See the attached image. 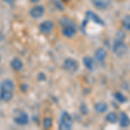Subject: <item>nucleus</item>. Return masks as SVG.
I'll return each mask as SVG.
<instances>
[{"label":"nucleus","mask_w":130,"mask_h":130,"mask_svg":"<svg viewBox=\"0 0 130 130\" xmlns=\"http://www.w3.org/2000/svg\"><path fill=\"white\" fill-rule=\"evenodd\" d=\"M15 84L11 80L6 79L0 83V99L4 102H10L13 97Z\"/></svg>","instance_id":"obj_1"},{"label":"nucleus","mask_w":130,"mask_h":130,"mask_svg":"<svg viewBox=\"0 0 130 130\" xmlns=\"http://www.w3.org/2000/svg\"><path fill=\"white\" fill-rule=\"evenodd\" d=\"M61 24L62 26V35L66 37H72L76 33V26L74 23L69 18H63L60 21Z\"/></svg>","instance_id":"obj_2"},{"label":"nucleus","mask_w":130,"mask_h":130,"mask_svg":"<svg viewBox=\"0 0 130 130\" xmlns=\"http://www.w3.org/2000/svg\"><path fill=\"white\" fill-rule=\"evenodd\" d=\"M13 121L18 125H26L29 122V116L24 111L16 109L13 112Z\"/></svg>","instance_id":"obj_3"},{"label":"nucleus","mask_w":130,"mask_h":130,"mask_svg":"<svg viewBox=\"0 0 130 130\" xmlns=\"http://www.w3.org/2000/svg\"><path fill=\"white\" fill-rule=\"evenodd\" d=\"M73 124L72 118L67 112H63L61 115L60 123H59V128L62 130H69L71 128Z\"/></svg>","instance_id":"obj_4"},{"label":"nucleus","mask_w":130,"mask_h":130,"mask_svg":"<svg viewBox=\"0 0 130 130\" xmlns=\"http://www.w3.org/2000/svg\"><path fill=\"white\" fill-rule=\"evenodd\" d=\"M113 50H114V52L117 56H123L127 51V45L125 44L122 39L116 38L114 43Z\"/></svg>","instance_id":"obj_5"},{"label":"nucleus","mask_w":130,"mask_h":130,"mask_svg":"<svg viewBox=\"0 0 130 130\" xmlns=\"http://www.w3.org/2000/svg\"><path fill=\"white\" fill-rule=\"evenodd\" d=\"M63 67L68 72L74 73L78 69V62L73 58H67L63 62Z\"/></svg>","instance_id":"obj_6"},{"label":"nucleus","mask_w":130,"mask_h":130,"mask_svg":"<svg viewBox=\"0 0 130 130\" xmlns=\"http://www.w3.org/2000/svg\"><path fill=\"white\" fill-rule=\"evenodd\" d=\"M44 13V8L42 5H37L34 6L33 8H31L30 10V15L33 18H39Z\"/></svg>","instance_id":"obj_7"},{"label":"nucleus","mask_w":130,"mask_h":130,"mask_svg":"<svg viewBox=\"0 0 130 130\" xmlns=\"http://www.w3.org/2000/svg\"><path fill=\"white\" fill-rule=\"evenodd\" d=\"M53 23L51 21H49V20H46L44 22L41 23L40 25H39V30L42 33H50V31L53 30Z\"/></svg>","instance_id":"obj_8"},{"label":"nucleus","mask_w":130,"mask_h":130,"mask_svg":"<svg viewBox=\"0 0 130 130\" xmlns=\"http://www.w3.org/2000/svg\"><path fill=\"white\" fill-rule=\"evenodd\" d=\"M94 6L99 10H105L108 8L111 4V0H92Z\"/></svg>","instance_id":"obj_9"},{"label":"nucleus","mask_w":130,"mask_h":130,"mask_svg":"<svg viewBox=\"0 0 130 130\" xmlns=\"http://www.w3.org/2000/svg\"><path fill=\"white\" fill-rule=\"evenodd\" d=\"M86 17H87L88 19L92 20L93 22H95V24H100V25H104L103 21L101 19L100 17L98 15H96L95 13H94L93 11H91V10H89V11L86 12Z\"/></svg>","instance_id":"obj_10"},{"label":"nucleus","mask_w":130,"mask_h":130,"mask_svg":"<svg viewBox=\"0 0 130 130\" xmlns=\"http://www.w3.org/2000/svg\"><path fill=\"white\" fill-rule=\"evenodd\" d=\"M10 66H11V68L13 69L14 70L19 71L22 70L24 64H23V62L19 58H14V59L11 61V62H10Z\"/></svg>","instance_id":"obj_11"},{"label":"nucleus","mask_w":130,"mask_h":130,"mask_svg":"<svg viewBox=\"0 0 130 130\" xmlns=\"http://www.w3.org/2000/svg\"><path fill=\"white\" fill-rule=\"evenodd\" d=\"M106 56H107V52H106V50L104 49H102V48H100V49H98L95 51V57L98 62H102V61L106 58Z\"/></svg>","instance_id":"obj_12"},{"label":"nucleus","mask_w":130,"mask_h":130,"mask_svg":"<svg viewBox=\"0 0 130 130\" xmlns=\"http://www.w3.org/2000/svg\"><path fill=\"white\" fill-rule=\"evenodd\" d=\"M120 124L123 127H127L130 124V120L126 113L121 112L120 114Z\"/></svg>","instance_id":"obj_13"},{"label":"nucleus","mask_w":130,"mask_h":130,"mask_svg":"<svg viewBox=\"0 0 130 130\" xmlns=\"http://www.w3.org/2000/svg\"><path fill=\"white\" fill-rule=\"evenodd\" d=\"M83 63H84L85 67L88 69V70H94V67H95V62H94V60L92 59L91 57H89V56H85L84 58H83Z\"/></svg>","instance_id":"obj_14"},{"label":"nucleus","mask_w":130,"mask_h":130,"mask_svg":"<svg viewBox=\"0 0 130 130\" xmlns=\"http://www.w3.org/2000/svg\"><path fill=\"white\" fill-rule=\"evenodd\" d=\"M95 109L99 113H104L108 109V105H107L105 102H97L95 105Z\"/></svg>","instance_id":"obj_15"},{"label":"nucleus","mask_w":130,"mask_h":130,"mask_svg":"<svg viewBox=\"0 0 130 130\" xmlns=\"http://www.w3.org/2000/svg\"><path fill=\"white\" fill-rule=\"evenodd\" d=\"M106 120L108 121V122H111V123H115L117 121V115L115 114V112H110L106 116Z\"/></svg>","instance_id":"obj_16"},{"label":"nucleus","mask_w":130,"mask_h":130,"mask_svg":"<svg viewBox=\"0 0 130 130\" xmlns=\"http://www.w3.org/2000/svg\"><path fill=\"white\" fill-rule=\"evenodd\" d=\"M122 26L127 30H130V16H125L122 20Z\"/></svg>","instance_id":"obj_17"},{"label":"nucleus","mask_w":130,"mask_h":130,"mask_svg":"<svg viewBox=\"0 0 130 130\" xmlns=\"http://www.w3.org/2000/svg\"><path fill=\"white\" fill-rule=\"evenodd\" d=\"M115 99H116L118 102H126V97L124 95H122L121 93H120V92H116V93L115 94Z\"/></svg>","instance_id":"obj_18"},{"label":"nucleus","mask_w":130,"mask_h":130,"mask_svg":"<svg viewBox=\"0 0 130 130\" xmlns=\"http://www.w3.org/2000/svg\"><path fill=\"white\" fill-rule=\"evenodd\" d=\"M52 125V120L50 118H45L43 121V127L44 128H50Z\"/></svg>","instance_id":"obj_19"},{"label":"nucleus","mask_w":130,"mask_h":130,"mask_svg":"<svg viewBox=\"0 0 130 130\" xmlns=\"http://www.w3.org/2000/svg\"><path fill=\"white\" fill-rule=\"evenodd\" d=\"M4 1H5L6 3H8V4H11V3H13L14 0H4Z\"/></svg>","instance_id":"obj_20"},{"label":"nucleus","mask_w":130,"mask_h":130,"mask_svg":"<svg viewBox=\"0 0 130 130\" xmlns=\"http://www.w3.org/2000/svg\"><path fill=\"white\" fill-rule=\"evenodd\" d=\"M2 39H3V35H2V33L0 32V42L2 41Z\"/></svg>","instance_id":"obj_21"},{"label":"nucleus","mask_w":130,"mask_h":130,"mask_svg":"<svg viewBox=\"0 0 130 130\" xmlns=\"http://www.w3.org/2000/svg\"><path fill=\"white\" fill-rule=\"evenodd\" d=\"M63 1H65V2H68V1H69V0H63Z\"/></svg>","instance_id":"obj_22"},{"label":"nucleus","mask_w":130,"mask_h":130,"mask_svg":"<svg viewBox=\"0 0 130 130\" xmlns=\"http://www.w3.org/2000/svg\"><path fill=\"white\" fill-rule=\"evenodd\" d=\"M0 61H1V56H0Z\"/></svg>","instance_id":"obj_23"},{"label":"nucleus","mask_w":130,"mask_h":130,"mask_svg":"<svg viewBox=\"0 0 130 130\" xmlns=\"http://www.w3.org/2000/svg\"><path fill=\"white\" fill-rule=\"evenodd\" d=\"M117 1H121V0H117Z\"/></svg>","instance_id":"obj_24"}]
</instances>
